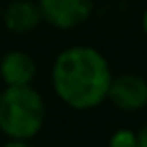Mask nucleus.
Instances as JSON below:
<instances>
[{
    "instance_id": "1a4fd4ad",
    "label": "nucleus",
    "mask_w": 147,
    "mask_h": 147,
    "mask_svg": "<svg viewBox=\"0 0 147 147\" xmlns=\"http://www.w3.org/2000/svg\"><path fill=\"white\" fill-rule=\"evenodd\" d=\"M2 147H35L30 141H7Z\"/></svg>"
},
{
    "instance_id": "0eeeda50",
    "label": "nucleus",
    "mask_w": 147,
    "mask_h": 147,
    "mask_svg": "<svg viewBox=\"0 0 147 147\" xmlns=\"http://www.w3.org/2000/svg\"><path fill=\"white\" fill-rule=\"evenodd\" d=\"M108 147H136V132L134 130H117L110 134L108 138Z\"/></svg>"
},
{
    "instance_id": "6e6552de",
    "label": "nucleus",
    "mask_w": 147,
    "mask_h": 147,
    "mask_svg": "<svg viewBox=\"0 0 147 147\" xmlns=\"http://www.w3.org/2000/svg\"><path fill=\"white\" fill-rule=\"evenodd\" d=\"M136 147H147V121L136 130Z\"/></svg>"
},
{
    "instance_id": "f03ea898",
    "label": "nucleus",
    "mask_w": 147,
    "mask_h": 147,
    "mask_svg": "<svg viewBox=\"0 0 147 147\" xmlns=\"http://www.w3.org/2000/svg\"><path fill=\"white\" fill-rule=\"evenodd\" d=\"M46 123V100L35 87H5L0 93V132L7 141H30Z\"/></svg>"
},
{
    "instance_id": "9d476101",
    "label": "nucleus",
    "mask_w": 147,
    "mask_h": 147,
    "mask_svg": "<svg viewBox=\"0 0 147 147\" xmlns=\"http://www.w3.org/2000/svg\"><path fill=\"white\" fill-rule=\"evenodd\" d=\"M141 28H143V35L147 37V7H145V11H143V15H141Z\"/></svg>"
},
{
    "instance_id": "20e7f679",
    "label": "nucleus",
    "mask_w": 147,
    "mask_h": 147,
    "mask_svg": "<svg viewBox=\"0 0 147 147\" xmlns=\"http://www.w3.org/2000/svg\"><path fill=\"white\" fill-rule=\"evenodd\" d=\"M108 102L121 113H138L147 106V80L138 74L113 76L108 89Z\"/></svg>"
},
{
    "instance_id": "9b49d317",
    "label": "nucleus",
    "mask_w": 147,
    "mask_h": 147,
    "mask_svg": "<svg viewBox=\"0 0 147 147\" xmlns=\"http://www.w3.org/2000/svg\"><path fill=\"white\" fill-rule=\"evenodd\" d=\"M0 20H2V5H0Z\"/></svg>"
},
{
    "instance_id": "f257e3e1",
    "label": "nucleus",
    "mask_w": 147,
    "mask_h": 147,
    "mask_svg": "<svg viewBox=\"0 0 147 147\" xmlns=\"http://www.w3.org/2000/svg\"><path fill=\"white\" fill-rule=\"evenodd\" d=\"M50 76L56 97L74 110H93L108 100L113 69L97 48L69 46L61 50Z\"/></svg>"
},
{
    "instance_id": "7ed1b4c3",
    "label": "nucleus",
    "mask_w": 147,
    "mask_h": 147,
    "mask_svg": "<svg viewBox=\"0 0 147 147\" xmlns=\"http://www.w3.org/2000/svg\"><path fill=\"white\" fill-rule=\"evenodd\" d=\"M41 20L56 30H74L87 24L95 9V0H37Z\"/></svg>"
},
{
    "instance_id": "39448f33",
    "label": "nucleus",
    "mask_w": 147,
    "mask_h": 147,
    "mask_svg": "<svg viewBox=\"0 0 147 147\" xmlns=\"http://www.w3.org/2000/svg\"><path fill=\"white\" fill-rule=\"evenodd\" d=\"M37 78V63L24 50H9L0 59V80L5 87H32Z\"/></svg>"
},
{
    "instance_id": "423d86ee",
    "label": "nucleus",
    "mask_w": 147,
    "mask_h": 147,
    "mask_svg": "<svg viewBox=\"0 0 147 147\" xmlns=\"http://www.w3.org/2000/svg\"><path fill=\"white\" fill-rule=\"evenodd\" d=\"M0 22L13 35H28L43 20H41L39 5L35 0H11L7 7H2V20Z\"/></svg>"
}]
</instances>
